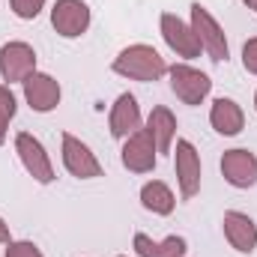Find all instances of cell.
<instances>
[{
    "mask_svg": "<svg viewBox=\"0 0 257 257\" xmlns=\"http://www.w3.org/2000/svg\"><path fill=\"white\" fill-rule=\"evenodd\" d=\"M162 36H165V42L171 45V51H177L180 57H186V60H192V57H200V42H197V36H194V30L183 21V18H177L174 12H165L162 15Z\"/></svg>",
    "mask_w": 257,
    "mask_h": 257,
    "instance_id": "9c48e42d",
    "label": "cell"
},
{
    "mask_svg": "<svg viewBox=\"0 0 257 257\" xmlns=\"http://www.w3.org/2000/svg\"><path fill=\"white\" fill-rule=\"evenodd\" d=\"M15 150H18L21 165L27 168V174H30L36 183H51V180H54L51 159H48L45 147H42L30 132H18V135H15Z\"/></svg>",
    "mask_w": 257,
    "mask_h": 257,
    "instance_id": "277c9868",
    "label": "cell"
},
{
    "mask_svg": "<svg viewBox=\"0 0 257 257\" xmlns=\"http://www.w3.org/2000/svg\"><path fill=\"white\" fill-rule=\"evenodd\" d=\"M147 132L156 144V153H171V144H174V135H177V117L165 105H159V108L150 111Z\"/></svg>",
    "mask_w": 257,
    "mask_h": 257,
    "instance_id": "2e32d148",
    "label": "cell"
},
{
    "mask_svg": "<svg viewBox=\"0 0 257 257\" xmlns=\"http://www.w3.org/2000/svg\"><path fill=\"white\" fill-rule=\"evenodd\" d=\"M0 242H6V245L12 242V239H9V224H6L3 218H0Z\"/></svg>",
    "mask_w": 257,
    "mask_h": 257,
    "instance_id": "603a6c76",
    "label": "cell"
},
{
    "mask_svg": "<svg viewBox=\"0 0 257 257\" xmlns=\"http://www.w3.org/2000/svg\"><path fill=\"white\" fill-rule=\"evenodd\" d=\"M42 6H45V0H12V12L18 18H24V21L36 18L42 12Z\"/></svg>",
    "mask_w": 257,
    "mask_h": 257,
    "instance_id": "d6986e66",
    "label": "cell"
},
{
    "mask_svg": "<svg viewBox=\"0 0 257 257\" xmlns=\"http://www.w3.org/2000/svg\"><path fill=\"white\" fill-rule=\"evenodd\" d=\"M177 183L186 200L200 192V156L189 141H177Z\"/></svg>",
    "mask_w": 257,
    "mask_h": 257,
    "instance_id": "7c38bea8",
    "label": "cell"
},
{
    "mask_svg": "<svg viewBox=\"0 0 257 257\" xmlns=\"http://www.w3.org/2000/svg\"><path fill=\"white\" fill-rule=\"evenodd\" d=\"M114 72L132 81H159L168 72V63L153 45H128L114 57Z\"/></svg>",
    "mask_w": 257,
    "mask_h": 257,
    "instance_id": "6da1fadb",
    "label": "cell"
},
{
    "mask_svg": "<svg viewBox=\"0 0 257 257\" xmlns=\"http://www.w3.org/2000/svg\"><path fill=\"white\" fill-rule=\"evenodd\" d=\"M36 72V51L27 42H6L0 48V75L3 81H27Z\"/></svg>",
    "mask_w": 257,
    "mask_h": 257,
    "instance_id": "5b68a950",
    "label": "cell"
},
{
    "mask_svg": "<svg viewBox=\"0 0 257 257\" xmlns=\"http://www.w3.org/2000/svg\"><path fill=\"white\" fill-rule=\"evenodd\" d=\"M63 165L66 171L72 174V177H78V180H93V177H99L102 174V165H99V159L90 153V147L87 144H81L75 135H63Z\"/></svg>",
    "mask_w": 257,
    "mask_h": 257,
    "instance_id": "ba28073f",
    "label": "cell"
},
{
    "mask_svg": "<svg viewBox=\"0 0 257 257\" xmlns=\"http://www.w3.org/2000/svg\"><path fill=\"white\" fill-rule=\"evenodd\" d=\"M224 236L227 242L239 251V254H251L257 245V224L245 215V212H224Z\"/></svg>",
    "mask_w": 257,
    "mask_h": 257,
    "instance_id": "4fadbf2b",
    "label": "cell"
},
{
    "mask_svg": "<svg viewBox=\"0 0 257 257\" xmlns=\"http://www.w3.org/2000/svg\"><path fill=\"white\" fill-rule=\"evenodd\" d=\"M192 30H194V36H197V42H200V48H203L215 63L227 60V54H230L227 36H224V30L218 27V21L209 15V9L200 6V3H192Z\"/></svg>",
    "mask_w": 257,
    "mask_h": 257,
    "instance_id": "7a4b0ae2",
    "label": "cell"
},
{
    "mask_svg": "<svg viewBox=\"0 0 257 257\" xmlns=\"http://www.w3.org/2000/svg\"><path fill=\"white\" fill-rule=\"evenodd\" d=\"M209 123L218 135H239L245 126V114L242 108L233 102V99H215L212 102V111H209Z\"/></svg>",
    "mask_w": 257,
    "mask_h": 257,
    "instance_id": "9a60e30c",
    "label": "cell"
},
{
    "mask_svg": "<svg viewBox=\"0 0 257 257\" xmlns=\"http://www.w3.org/2000/svg\"><path fill=\"white\" fill-rule=\"evenodd\" d=\"M111 135L114 138H120V141H126L128 135H135L138 128H141V111H138V99L132 96V93H123L117 102H114V108H111Z\"/></svg>",
    "mask_w": 257,
    "mask_h": 257,
    "instance_id": "5bb4252c",
    "label": "cell"
},
{
    "mask_svg": "<svg viewBox=\"0 0 257 257\" xmlns=\"http://www.w3.org/2000/svg\"><path fill=\"white\" fill-rule=\"evenodd\" d=\"M12 117H15V96L9 93V87H0V123L9 126Z\"/></svg>",
    "mask_w": 257,
    "mask_h": 257,
    "instance_id": "ffe728a7",
    "label": "cell"
},
{
    "mask_svg": "<svg viewBox=\"0 0 257 257\" xmlns=\"http://www.w3.org/2000/svg\"><path fill=\"white\" fill-rule=\"evenodd\" d=\"M254 108H257V96H254Z\"/></svg>",
    "mask_w": 257,
    "mask_h": 257,
    "instance_id": "484cf974",
    "label": "cell"
},
{
    "mask_svg": "<svg viewBox=\"0 0 257 257\" xmlns=\"http://www.w3.org/2000/svg\"><path fill=\"white\" fill-rule=\"evenodd\" d=\"M51 24L60 36L75 39L90 27V6L84 0H57L51 9Z\"/></svg>",
    "mask_w": 257,
    "mask_h": 257,
    "instance_id": "8992f818",
    "label": "cell"
},
{
    "mask_svg": "<svg viewBox=\"0 0 257 257\" xmlns=\"http://www.w3.org/2000/svg\"><path fill=\"white\" fill-rule=\"evenodd\" d=\"M135 251L138 257H186V239L168 236L165 242H153L147 233H135Z\"/></svg>",
    "mask_w": 257,
    "mask_h": 257,
    "instance_id": "e0dca14e",
    "label": "cell"
},
{
    "mask_svg": "<svg viewBox=\"0 0 257 257\" xmlns=\"http://www.w3.org/2000/svg\"><path fill=\"white\" fill-rule=\"evenodd\" d=\"M141 203H144L150 212H156V215H171L174 206H177V197H174V192H171L165 183L153 180V183H147V186L141 189Z\"/></svg>",
    "mask_w": 257,
    "mask_h": 257,
    "instance_id": "ac0fdd59",
    "label": "cell"
},
{
    "mask_svg": "<svg viewBox=\"0 0 257 257\" xmlns=\"http://www.w3.org/2000/svg\"><path fill=\"white\" fill-rule=\"evenodd\" d=\"M6 257H42V251L33 245V242H9V248H6Z\"/></svg>",
    "mask_w": 257,
    "mask_h": 257,
    "instance_id": "44dd1931",
    "label": "cell"
},
{
    "mask_svg": "<svg viewBox=\"0 0 257 257\" xmlns=\"http://www.w3.org/2000/svg\"><path fill=\"white\" fill-rule=\"evenodd\" d=\"M6 141V123H0V144Z\"/></svg>",
    "mask_w": 257,
    "mask_h": 257,
    "instance_id": "cb8c5ba5",
    "label": "cell"
},
{
    "mask_svg": "<svg viewBox=\"0 0 257 257\" xmlns=\"http://www.w3.org/2000/svg\"><path fill=\"white\" fill-rule=\"evenodd\" d=\"M156 144L150 138L147 128H138L135 135H128L126 144H123V165H126L132 174H150L156 168Z\"/></svg>",
    "mask_w": 257,
    "mask_h": 257,
    "instance_id": "52a82bcc",
    "label": "cell"
},
{
    "mask_svg": "<svg viewBox=\"0 0 257 257\" xmlns=\"http://www.w3.org/2000/svg\"><path fill=\"white\" fill-rule=\"evenodd\" d=\"M242 66H245L251 75H257V36L242 45Z\"/></svg>",
    "mask_w": 257,
    "mask_h": 257,
    "instance_id": "7402d4cb",
    "label": "cell"
},
{
    "mask_svg": "<svg viewBox=\"0 0 257 257\" xmlns=\"http://www.w3.org/2000/svg\"><path fill=\"white\" fill-rule=\"evenodd\" d=\"M24 99L33 111L39 114H48L60 105V84L45 75V72H33L27 81H24Z\"/></svg>",
    "mask_w": 257,
    "mask_h": 257,
    "instance_id": "8fae6325",
    "label": "cell"
},
{
    "mask_svg": "<svg viewBox=\"0 0 257 257\" xmlns=\"http://www.w3.org/2000/svg\"><path fill=\"white\" fill-rule=\"evenodd\" d=\"M221 174L236 189H251L257 183V156L248 150H227L221 156Z\"/></svg>",
    "mask_w": 257,
    "mask_h": 257,
    "instance_id": "30bf717a",
    "label": "cell"
},
{
    "mask_svg": "<svg viewBox=\"0 0 257 257\" xmlns=\"http://www.w3.org/2000/svg\"><path fill=\"white\" fill-rule=\"evenodd\" d=\"M242 3H245L248 9H257V0H242Z\"/></svg>",
    "mask_w": 257,
    "mask_h": 257,
    "instance_id": "d4e9b609",
    "label": "cell"
},
{
    "mask_svg": "<svg viewBox=\"0 0 257 257\" xmlns=\"http://www.w3.org/2000/svg\"><path fill=\"white\" fill-rule=\"evenodd\" d=\"M168 75H171V90H174L177 99L186 102V105H200V102L209 96V90H212L209 75H203V72L194 69V66L177 63V66L168 69Z\"/></svg>",
    "mask_w": 257,
    "mask_h": 257,
    "instance_id": "3957f363",
    "label": "cell"
}]
</instances>
